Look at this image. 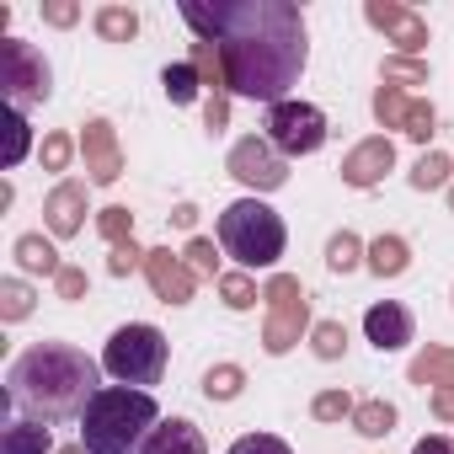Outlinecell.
<instances>
[{
    "mask_svg": "<svg viewBox=\"0 0 454 454\" xmlns=\"http://www.w3.org/2000/svg\"><path fill=\"white\" fill-rule=\"evenodd\" d=\"M176 12L198 43L219 49L231 97L268 107L289 102V86H300L310 65V33L294 0H182Z\"/></svg>",
    "mask_w": 454,
    "mask_h": 454,
    "instance_id": "1",
    "label": "cell"
},
{
    "mask_svg": "<svg viewBox=\"0 0 454 454\" xmlns=\"http://www.w3.org/2000/svg\"><path fill=\"white\" fill-rule=\"evenodd\" d=\"M97 390H102L97 385V358H86L75 342H33L6 369L0 411H6V422L17 417V406L33 422H65V417H81Z\"/></svg>",
    "mask_w": 454,
    "mask_h": 454,
    "instance_id": "2",
    "label": "cell"
},
{
    "mask_svg": "<svg viewBox=\"0 0 454 454\" xmlns=\"http://www.w3.org/2000/svg\"><path fill=\"white\" fill-rule=\"evenodd\" d=\"M155 427H160V406L150 390L134 385H102L81 411L86 454H145V438Z\"/></svg>",
    "mask_w": 454,
    "mask_h": 454,
    "instance_id": "3",
    "label": "cell"
},
{
    "mask_svg": "<svg viewBox=\"0 0 454 454\" xmlns=\"http://www.w3.org/2000/svg\"><path fill=\"white\" fill-rule=\"evenodd\" d=\"M219 247L224 257H236L241 273H257V268H278L284 247H289V231H284V214L268 208L262 198H236V203H224L219 214Z\"/></svg>",
    "mask_w": 454,
    "mask_h": 454,
    "instance_id": "4",
    "label": "cell"
},
{
    "mask_svg": "<svg viewBox=\"0 0 454 454\" xmlns=\"http://www.w3.org/2000/svg\"><path fill=\"white\" fill-rule=\"evenodd\" d=\"M166 364H171V342H166V332L150 326V321L118 326V332L107 337V348H102V369H107L118 385H134V390L160 385Z\"/></svg>",
    "mask_w": 454,
    "mask_h": 454,
    "instance_id": "5",
    "label": "cell"
},
{
    "mask_svg": "<svg viewBox=\"0 0 454 454\" xmlns=\"http://www.w3.org/2000/svg\"><path fill=\"white\" fill-rule=\"evenodd\" d=\"M316 316H310V294L294 273H273L262 284V348L273 358H284L289 348H300V337H310Z\"/></svg>",
    "mask_w": 454,
    "mask_h": 454,
    "instance_id": "6",
    "label": "cell"
},
{
    "mask_svg": "<svg viewBox=\"0 0 454 454\" xmlns=\"http://www.w3.org/2000/svg\"><path fill=\"white\" fill-rule=\"evenodd\" d=\"M0 97L6 107H38L54 97V65L27 38H0Z\"/></svg>",
    "mask_w": 454,
    "mask_h": 454,
    "instance_id": "7",
    "label": "cell"
},
{
    "mask_svg": "<svg viewBox=\"0 0 454 454\" xmlns=\"http://www.w3.org/2000/svg\"><path fill=\"white\" fill-rule=\"evenodd\" d=\"M268 145L284 155V160H300V155H316L326 139H332V123H326V113L316 107V102H300V97H289V102H278V107H268Z\"/></svg>",
    "mask_w": 454,
    "mask_h": 454,
    "instance_id": "8",
    "label": "cell"
},
{
    "mask_svg": "<svg viewBox=\"0 0 454 454\" xmlns=\"http://www.w3.org/2000/svg\"><path fill=\"white\" fill-rule=\"evenodd\" d=\"M224 171H231L241 187H252V198L262 192H278L289 182V160L268 145V134H241L231 145V155H224Z\"/></svg>",
    "mask_w": 454,
    "mask_h": 454,
    "instance_id": "9",
    "label": "cell"
},
{
    "mask_svg": "<svg viewBox=\"0 0 454 454\" xmlns=\"http://www.w3.org/2000/svg\"><path fill=\"white\" fill-rule=\"evenodd\" d=\"M364 22L374 33H385V43H395V54H406V59H422V49L433 38L427 17L411 12V6H401V0H364Z\"/></svg>",
    "mask_w": 454,
    "mask_h": 454,
    "instance_id": "10",
    "label": "cell"
},
{
    "mask_svg": "<svg viewBox=\"0 0 454 454\" xmlns=\"http://www.w3.org/2000/svg\"><path fill=\"white\" fill-rule=\"evenodd\" d=\"M86 214H91V182L81 176H59L43 198V224H49V236L54 241H70L86 231Z\"/></svg>",
    "mask_w": 454,
    "mask_h": 454,
    "instance_id": "11",
    "label": "cell"
},
{
    "mask_svg": "<svg viewBox=\"0 0 454 454\" xmlns=\"http://www.w3.org/2000/svg\"><path fill=\"white\" fill-rule=\"evenodd\" d=\"M81 160H86V182L91 187H113L123 176V150H118V129L107 118H91L86 134H81Z\"/></svg>",
    "mask_w": 454,
    "mask_h": 454,
    "instance_id": "12",
    "label": "cell"
},
{
    "mask_svg": "<svg viewBox=\"0 0 454 454\" xmlns=\"http://www.w3.org/2000/svg\"><path fill=\"white\" fill-rule=\"evenodd\" d=\"M390 171H395V139H390V134H369V139H358V145L342 155V182L358 187V192L380 187Z\"/></svg>",
    "mask_w": 454,
    "mask_h": 454,
    "instance_id": "13",
    "label": "cell"
},
{
    "mask_svg": "<svg viewBox=\"0 0 454 454\" xmlns=\"http://www.w3.org/2000/svg\"><path fill=\"white\" fill-rule=\"evenodd\" d=\"M145 278H150V289H155V300L160 305H187L192 294H198V273L182 262V252H171V247H155L150 257H145Z\"/></svg>",
    "mask_w": 454,
    "mask_h": 454,
    "instance_id": "14",
    "label": "cell"
},
{
    "mask_svg": "<svg viewBox=\"0 0 454 454\" xmlns=\"http://www.w3.org/2000/svg\"><path fill=\"white\" fill-rule=\"evenodd\" d=\"M364 337H369L380 353H401V348L417 337V321H411V310H406L401 300H374V305L364 310Z\"/></svg>",
    "mask_w": 454,
    "mask_h": 454,
    "instance_id": "15",
    "label": "cell"
},
{
    "mask_svg": "<svg viewBox=\"0 0 454 454\" xmlns=\"http://www.w3.org/2000/svg\"><path fill=\"white\" fill-rule=\"evenodd\" d=\"M12 257H17V268L22 273H33V278H59L65 273V262H59V247H54V236H43V231H27V236H17L12 241Z\"/></svg>",
    "mask_w": 454,
    "mask_h": 454,
    "instance_id": "16",
    "label": "cell"
},
{
    "mask_svg": "<svg viewBox=\"0 0 454 454\" xmlns=\"http://www.w3.org/2000/svg\"><path fill=\"white\" fill-rule=\"evenodd\" d=\"M145 454H208V443L192 417H160V427L145 438Z\"/></svg>",
    "mask_w": 454,
    "mask_h": 454,
    "instance_id": "17",
    "label": "cell"
},
{
    "mask_svg": "<svg viewBox=\"0 0 454 454\" xmlns=\"http://www.w3.org/2000/svg\"><path fill=\"white\" fill-rule=\"evenodd\" d=\"M406 380L411 385H433V390H454V348H443V342H427L411 364H406Z\"/></svg>",
    "mask_w": 454,
    "mask_h": 454,
    "instance_id": "18",
    "label": "cell"
},
{
    "mask_svg": "<svg viewBox=\"0 0 454 454\" xmlns=\"http://www.w3.org/2000/svg\"><path fill=\"white\" fill-rule=\"evenodd\" d=\"M0 454H59L54 449V427L33 422V417H12L0 433Z\"/></svg>",
    "mask_w": 454,
    "mask_h": 454,
    "instance_id": "19",
    "label": "cell"
},
{
    "mask_svg": "<svg viewBox=\"0 0 454 454\" xmlns=\"http://www.w3.org/2000/svg\"><path fill=\"white\" fill-rule=\"evenodd\" d=\"M364 268H369L374 278H401V273L411 268V247H406V236H395V231L374 236L369 252H364Z\"/></svg>",
    "mask_w": 454,
    "mask_h": 454,
    "instance_id": "20",
    "label": "cell"
},
{
    "mask_svg": "<svg viewBox=\"0 0 454 454\" xmlns=\"http://www.w3.org/2000/svg\"><path fill=\"white\" fill-rule=\"evenodd\" d=\"M27 150H33V129H27V113L22 107H6L0 113V166H22L27 160Z\"/></svg>",
    "mask_w": 454,
    "mask_h": 454,
    "instance_id": "21",
    "label": "cell"
},
{
    "mask_svg": "<svg viewBox=\"0 0 454 454\" xmlns=\"http://www.w3.org/2000/svg\"><path fill=\"white\" fill-rule=\"evenodd\" d=\"M91 27H97L102 43H134V38H139V12L113 0V6H97V12H91Z\"/></svg>",
    "mask_w": 454,
    "mask_h": 454,
    "instance_id": "22",
    "label": "cell"
},
{
    "mask_svg": "<svg viewBox=\"0 0 454 454\" xmlns=\"http://www.w3.org/2000/svg\"><path fill=\"white\" fill-rule=\"evenodd\" d=\"M160 86H166L171 107H192V102L203 97V75H198V65H192V59H171V65L160 70Z\"/></svg>",
    "mask_w": 454,
    "mask_h": 454,
    "instance_id": "23",
    "label": "cell"
},
{
    "mask_svg": "<svg viewBox=\"0 0 454 454\" xmlns=\"http://www.w3.org/2000/svg\"><path fill=\"white\" fill-rule=\"evenodd\" d=\"M411 187H417V192H449V187H454V155L422 150L417 166H411Z\"/></svg>",
    "mask_w": 454,
    "mask_h": 454,
    "instance_id": "24",
    "label": "cell"
},
{
    "mask_svg": "<svg viewBox=\"0 0 454 454\" xmlns=\"http://www.w3.org/2000/svg\"><path fill=\"white\" fill-rule=\"evenodd\" d=\"M395 422H401V411H395L385 395L358 401V411H353V433H364V438H390V433H395Z\"/></svg>",
    "mask_w": 454,
    "mask_h": 454,
    "instance_id": "25",
    "label": "cell"
},
{
    "mask_svg": "<svg viewBox=\"0 0 454 454\" xmlns=\"http://www.w3.org/2000/svg\"><path fill=\"white\" fill-rule=\"evenodd\" d=\"M33 305H38V294H33V284H27V278H0V321H6V326L27 321V316H33Z\"/></svg>",
    "mask_w": 454,
    "mask_h": 454,
    "instance_id": "26",
    "label": "cell"
},
{
    "mask_svg": "<svg viewBox=\"0 0 454 454\" xmlns=\"http://www.w3.org/2000/svg\"><path fill=\"white\" fill-rule=\"evenodd\" d=\"M406 107H411V97H406L401 86H390V81H380V86H374L369 113H374V123H380V129H401V123H406Z\"/></svg>",
    "mask_w": 454,
    "mask_h": 454,
    "instance_id": "27",
    "label": "cell"
},
{
    "mask_svg": "<svg viewBox=\"0 0 454 454\" xmlns=\"http://www.w3.org/2000/svg\"><path fill=\"white\" fill-rule=\"evenodd\" d=\"M214 289H219L224 310H252V305L262 300L257 278H252V273H241V268H236V273H219V284H214Z\"/></svg>",
    "mask_w": 454,
    "mask_h": 454,
    "instance_id": "28",
    "label": "cell"
},
{
    "mask_svg": "<svg viewBox=\"0 0 454 454\" xmlns=\"http://www.w3.org/2000/svg\"><path fill=\"white\" fill-rule=\"evenodd\" d=\"M241 390H247V369L241 364H214L203 374V395L208 401H241Z\"/></svg>",
    "mask_w": 454,
    "mask_h": 454,
    "instance_id": "29",
    "label": "cell"
},
{
    "mask_svg": "<svg viewBox=\"0 0 454 454\" xmlns=\"http://www.w3.org/2000/svg\"><path fill=\"white\" fill-rule=\"evenodd\" d=\"M353 411H358V401H353L342 385H326V390L310 395V417H316V422H353Z\"/></svg>",
    "mask_w": 454,
    "mask_h": 454,
    "instance_id": "30",
    "label": "cell"
},
{
    "mask_svg": "<svg viewBox=\"0 0 454 454\" xmlns=\"http://www.w3.org/2000/svg\"><path fill=\"white\" fill-rule=\"evenodd\" d=\"M380 81H390V86H427L433 81V70H427V59H406V54H385V65H380Z\"/></svg>",
    "mask_w": 454,
    "mask_h": 454,
    "instance_id": "31",
    "label": "cell"
},
{
    "mask_svg": "<svg viewBox=\"0 0 454 454\" xmlns=\"http://www.w3.org/2000/svg\"><path fill=\"white\" fill-rule=\"evenodd\" d=\"M81 155V139L75 134H65V129H49L43 134V145H38V160H43V171H70V160Z\"/></svg>",
    "mask_w": 454,
    "mask_h": 454,
    "instance_id": "32",
    "label": "cell"
},
{
    "mask_svg": "<svg viewBox=\"0 0 454 454\" xmlns=\"http://www.w3.org/2000/svg\"><path fill=\"white\" fill-rule=\"evenodd\" d=\"M364 252H369V247H364L353 231H337V236L326 241V268H332V273H358V268H364Z\"/></svg>",
    "mask_w": 454,
    "mask_h": 454,
    "instance_id": "33",
    "label": "cell"
},
{
    "mask_svg": "<svg viewBox=\"0 0 454 454\" xmlns=\"http://www.w3.org/2000/svg\"><path fill=\"white\" fill-rule=\"evenodd\" d=\"M310 353H316L321 364H337V358L348 353V326H342V321H316V326H310Z\"/></svg>",
    "mask_w": 454,
    "mask_h": 454,
    "instance_id": "34",
    "label": "cell"
},
{
    "mask_svg": "<svg viewBox=\"0 0 454 454\" xmlns=\"http://www.w3.org/2000/svg\"><path fill=\"white\" fill-rule=\"evenodd\" d=\"M97 236H102L107 247H123V241H134V214H129L123 203H107V208H97Z\"/></svg>",
    "mask_w": 454,
    "mask_h": 454,
    "instance_id": "35",
    "label": "cell"
},
{
    "mask_svg": "<svg viewBox=\"0 0 454 454\" xmlns=\"http://www.w3.org/2000/svg\"><path fill=\"white\" fill-rule=\"evenodd\" d=\"M401 134H406L411 145H427V139L438 134V107H433L427 97H411V107H406V123H401Z\"/></svg>",
    "mask_w": 454,
    "mask_h": 454,
    "instance_id": "36",
    "label": "cell"
},
{
    "mask_svg": "<svg viewBox=\"0 0 454 454\" xmlns=\"http://www.w3.org/2000/svg\"><path fill=\"white\" fill-rule=\"evenodd\" d=\"M219 252H224L219 241H208V236H192V241L182 247V262H187L198 278H214V284H219Z\"/></svg>",
    "mask_w": 454,
    "mask_h": 454,
    "instance_id": "37",
    "label": "cell"
},
{
    "mask_svg": "<svg viewBox=\"0 0 454 454\" xmlns=\"http://www.w3.org/2000/svg\"><path fill=\"white\" fill-rule=\"evenodd\" d=\"M187 59L198 65L203 91H231V86H224V65H219V49H214V43H192V54H187Z\"/></svg>",
    "mask_w": 454,
    "mask_h": 454,
    "instance_id": "38",
    "label": "cell"
},
{
    "mask_svg": "<svg viewBox=\"0 0 454 454\" xmlns=\"http://www.w3.org/2000/svg\"><path fill=\"white\" fill-rule=\"evenodd\" d=\"M203 129H208L214 139L231 129V91H208V97H203Z\"/></svg>",
    "mask_w": 454,
    "mask_h": 454,
    "instance_id": "39",
    "label": "cell"
},
{
    "mask_svg": "<svg viewBox=\"0 0 454 454\" xmlns=\"http://www.w3.org/2000/svg\"><path fill=\"white\" fill-rule=\"evenodd\" d=\"M145 257H150V252H145L139 241H123V247H113V257H107V273H113V278H129L134 268H145Z\"/></svg>",
    "mask_w": 454,
    "mask_h": 454,
    "instance_id": "40",
    "label": "cell"
},
{
    "mask_svg": "<svg viewBox=\"0 0 454 454\" xmlns=\"http://www.w3.org/2000/svg\"><path fill=\"white\" fill-rule=\"evenodd\" d=\"M231 454H294L278 433H247V438H236L231 443Z\"/></svg>",
    "mask_w": 454,
    "mask_h": 454,
    "instance_id": "41",
    "label": "cell"
},
{
    "mask_svg": "<svg viewBox=\"0 0 454 454\" xmlns=\"http://www.w3.org/2000/svg\"><path fill=\"white\" fill-rule=\"evenodd\" d=\"M86 289H91V278H86V268H75V262H65V273L54 278V294L75 305V300H86Z\"/></svg>",
    "mask_w": 454,
    "mask_h": 454,
    "instance_id": "42",
    "label": "cell"
},
{
    "mask_svg": "<svg viewBox=\"0 0 454 454\" xmlns=\"http://www.w3.org/2000/svg\"><path fill=\"white\" fill-rule=\"evenodd\" d=\"M38 12H43L49 27H75V22H81V6H75V0H43Z\"/></svg>",
    "mask_w": 454,
    "mask_h": 454,
    "instance_id": "43",
    "label": "cell"
},
{
    "mask_svg": "<svg viewBox=\"0 0 454 454\" xmlns=\"http://www.w3.org/2000/svg\"><path fill=\"white\" fill-rule=\"evenodd\" d=\"M411 454H454V433H427L411 443Z\"/></svg>",
    "mask_w": 454,
    "mask_h": 454,
    "instance_id": "44",
    "label": "cell"
},
{
    "mask_svg": "<svg viewBox=\"0 0 454 454\" xmlns=\"http://www.w3.org/2000/svg\"><path fill=\"white\" fill-rule=\"evenodd\" d=\"M433 417L438 422H454V390H433Z\"/></svg>",
    "mask_w": 454,
    "mask_h": 454,
    "instance_id": "45",
    "label": "cell"
},
{
    "mask_svg": "<svg viewBox=\"0 0 454 454\" xmlns=\"http://www.w3.org/2000/svg\"><path fill=\"white\" fill-rule=\"evenodd\" d=\"M171 224H176V231H192V224H198V203H176L171 208Z\"/></svg>",
    "mask_w": 454,
    "mask_h": 454,
    "instance_id": "46",
    "label": "cell"
},
{
    "mask_svg": "<svg viewBox=\"0 0 454 454\" xmlns=\"http://www.w3.org/2000/svg\"><path fill=\"white\" fill-rule=\"evenodd\" d=\"M59 454H86V443H65V449H59Z\"/></svg>",
    "mask_w": 454,
    "mask_h": 454,
    "instance_id": "47",
    "label": "cell"
},
{
    "mask_svg": "<svg viewBox=\"0 0 454 454\" xmlns=\"http://www.w3.org/2000/svg\"><path fill=\"white\" fill-rule=\"evenodd\" d=\"M449 208H454V187H449Z\"/></svg>",
    "mask_w": 454,
    "mask_h": 454,
    "instance_id": "48",
    "label": "cell"
}]
</instances>
